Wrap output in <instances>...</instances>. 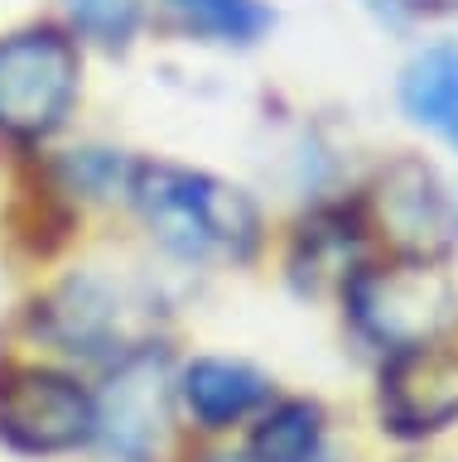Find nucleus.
Returning <instances> with one entry per match:
<instances>
[{
    "label": "nucleus",
    "instance_id": "1",
    "mask_svg": "<svg viewBox=\"0 0 458 462\" xmlns=\"http://www.w3.org/2000/svg\"><path fill=\"white\" fill-rule=\"evenodd\" d=\"M131 202L150 236L179 260H241L261 241V208L247 188L179 164H140L131 179Z\"/></svg>",
    "mask_w": 458,
    "mask_h": 462
},
{
    "label": "nucleus",
    "instance_id": "2",
    "mask_svg": "<svg viewBox=\"0 0 458 462\" xmlns=\"http://www.w3.org/2000/svg\"><path fill=\"white\" fill-rule=\"evenodd\" d=\"M357 332L381 352L439 346L458 328V289L435 260L362 265L342 289Z\"/></svg>",
    "mask_w": 458,
    "mask_h": 462
},
{
    "label": "nucleus",
    "instance_id": "3",
    "mask_svg": "<svg viewBox=\"0 0 458 462\" xmlns=\"http://www.w3.org/2000/svg\"><path fill=\"white\" fill-rule=\"evenodd\" d=\"M82 92V53L53 24L0 34V135L39 144L68 125Z\"/></svg>",
    "mask_w": 458,
    "mask_h": 462
},
{
    "label": "nucleus",
    "instance_id": "4",
    "mask_svg": "<svg viewBox=\"0 0 458 462\" xmlns=\"http://www.w3.org/2000/svg\"><path fill=\"white\" fill-rule=\"evenodd\" d=\"M97 404L73 375L15 366L0 375V443L24 457H59L92 439Z\"/></svg>",
    "mask_w": 458,
    "mask_h": 462
},
{
    "label": "nucleus",
    "instance_id": "5",
    "mask_svg": "<svg viewBox=\"0 0 458 462\" xmlns=\"http://www.w3.org/2000/svg\"><path fill=\"white\" fill-rule=\"evenodd\" d=\"M169 400H174V381H169L164 356L131 352L111 371L107 390L92 400L97 404L92 439L117 462H154L169 439V419H174Z\"/></svg>",
    "mask_w": 458,
    "mask_h": 462
},
{
    "label": "nucleus",
    "instance_id": "6",
    "mask_svg": "<svg viewBox=\"0 0 458 462\" xmlns=\"http://www.w3.org/2000/svg\"><path fill=\"white\" fill-rule=\"evenodd\" d=\"M371 226L400 260H435L453 241V202L425 159H391L371 183Z\"/></svg>",
    "mask_w": 458,
    "mask_h": 462
},
{
    "label": "nucleus",
    "instance_id": "7",
    "mask_svg": "<svg viewBox=\"0 0 458 462\" xmlns=\"http://www.w3.org/2000/svg\"><path fill=\"white\" fill-rule=\"evenodd\" d=\"M381 419L400 439H425L458 419V356L439 346L396 352L381 371Z\"/></svg>",
    "mask_w": 458,
    "mask_h": 462
},
{
    "label": "nucleus",
    "instance_id": "8",
    "mask_svg": "<svg viewBox=\"0 0 458 462\" xmlns=\"http://www.w3.org/2000/svg\"><path fill=\"white\" fill-rule=\"evenodd\" d=\"M179 395L189 404L193 424L203 429H232L247 414H256L270 400V381L251 361L232 356H198L179 375Z\"/></svg>",
    "mask_w": 458,
    "mask_h": 462
},
{
    "label": "nucleus",
    "instance_id": "9",
    "mask_svg": "<svg viewBox=\"0 0 458 462\" xmlns=\"http://www.w3.org/2000/svg\"><path fill=\"white\" fill-rule=\"evenodd\" d=\"M44 313H49V337L63 342L68 352H102L111 337H121L131 299L107 280H97V274H82L49 299Z\"/></svg>",
    "mask_w": 458,
    "mask_h": 462
},
{
    "label": "nucleus",
    "instance_id": "10",
    "mask_svg": "<svg viewBox=\"0 0 458 462\" xmlns=\"http://www.w3.org/2000/svg\"><path fill=\"white\" fill-rule=\"evenodd\" d=\"M400 111L458 150V43H429L400 72Z\"/></svg>",
    "mask_w": 458,
    "mask_h": 462
},
{
    "label": "nucleus",
    "instance_id": "11",
    "mask_svg": "<svg viewBox=\"0 0 458 462\" xmlns=\"http://www.w3.org/2000/svg\"><path fill=\"white\" fill-rule=\"evenodd\" d=\"M290 270L309 289H323V284L348 289V280L362 270V231L338 212H319L313 222L299 226L294 251H290Z\"/></svg>",
    "mask_w": 458,
    "mask_h": 462
},
{
    "label": "nucleus",
    "instance_id": "12",
    "mask_svg": "<svg viewBox=\"0 0 458 462\" xmlns=\"http://www.w3.org/2000/svg\"><path fill=\"white\" fill-rule=\"evenodd\" d=\"M164 10L174 14L183 34L222 43V49H251L276 24L266 0H164Z\"/></svg>",
    "mask_w": 458,
    "mask_h": 462
},
{
    "label": "nucleus",
    "instance_id": "13",
    "mask_svg": "<svg viewBox=\"0 0 458 462\" xmlns=\"http://www.w3.org/2000/svg\"><path fill=\"white\" fill-rule=\"evenodd\" d=\"M323 453V410L313 400L276 404L251 439L256 462H319Z\"/></svg>",
    "mask_w": 458,
    "mask_h": 462
},
{
    "label": "nucleus",
    "instance_id": "14",
    "mask_svg": "<svg viewBox=\"0 0 458 462\" xmlns=\"http://www.w3.org/2000/svg\"><path fill=\"white\" fill-rule=\"evenodd\" d=\"M63 14L73 34L102 43V49H126L140 29L145 0H63Z\"/></svg>",
    "mask_w": 458,
    "mask_h": 462
},
{
    "label": "nucleus",
    "instance_id": "15",
    "mask_svg": "<svg viewBox=\"0 0 458 462\" xmlns=\"http://www.w3.org/2000/svg\"><path fill=\"white\" fill-rule=\"evenodd\" d=\"M410 5H420V10H453L458 0H410Z\"/></svg>",
    "mask_w": 458,
    "mask_h": 462
},
{
    "label": "nucleus",
    "instance_id": "16",
    "mask_svg": "<svg viewBox=\"0 0 458 462\" xmlns=\"http://www.w3.org/2000/svg\"><path fill=\"white\" fill-rule=\"evenodd\" d=\"M453 231H458V202H453Z\"/></svg>",
    "mask_w": 458,
    "mask_h": 462
},
{
    "label": "nucleus",
    "instance_id": "17",
    "mask_svg": "<svg viewBox=\"0 0 458 462\" xmlns=\"http://www.w3.org/2000/svg\"><path fill=\"white\" fill-rule=\"evenodd\" d=\"M212 462H237V457H212Z\"/></svg>",
    "mask_w": 458,
    "mask_h": 462
}]
</instances>
